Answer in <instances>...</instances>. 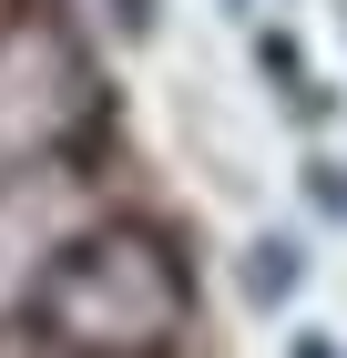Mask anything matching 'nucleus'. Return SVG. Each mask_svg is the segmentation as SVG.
Instances as JSON below:
<instances>
[{
    "label": "nucleus",
    "instance_id": "obj_1",
    "mask_svg": "<svg viewBox=\"0 0 347 358\" xmlns=\"http://www.w3.org/2000/svg\"><path fill=\"white\" fill-rule=\"evenodd\" d=\"M174 317H184V287L143 236H103L82 266L52 276V328L92 358H154L174 338Z\"/></svg>",
    "mask_w": 347,
    "mask_h": 358
}]
</instances>
